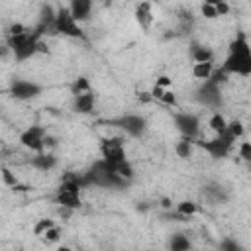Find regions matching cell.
<instances>
[{
  "mask_svg": "<svg viewBox=\"0 0 251 251\" xmlns=\"http://www.w3.org/2000/svg\"><path fill=\"white\" fill-rule=\"evenodd\" d=\"M220 73H224L226 76L227 75H239V76L251 75V45L245 33H237L235 39H231L227 47V57Z\"/></svg>",
  "mask_w": 251,
  "mask_h": 251,
  "instance_id": "1",
  "label": "cell"
},
{
  "mask_svg": "<svg viewBox=\"0 0 251 251\" xmlns=\"http://www.w3.org/2000/svg\"><path fill=\"white\" fill-rule=\"evenodd\" d=\"M39 41H41V35L35 29L25 27L24 24H12L6 37V43L18 61H27L35 57Z\"/></svg>",
  "mask_w": 251,
  "mask_h": 251,
  "instance_id": "2",
  "label": "cell"
},
{
  "mask_svg": "<svg viewBox=\"0 0 251 251\" xmlns=\"http://www.w3.org/2000/svg\"><path fill=\"white\" fill-rule=\"evenodd\" d=\"M84 186L82 176H67L63 178V182L59 184L57 192H55V200L61 206V210H69L75 212L82 206L80 200V188Z\"/></svg>",
  "mask_w": 251,
  "mask_h": 251,
  "instance_id": "3",
  "label": "cell"
},
{
  "mask_svg": "<svg viewBox=\"0 0 251 251\" xmlns=\"http://www.w3.org/2000/svg\"><path fill=\"white\" fill-rule=\"evenodd\" d=\"M82 182L84 184H96V186H110V188H116V186H124L126 180H122L106 163L98 161L94 163V167L82 176Z\"/></svg>",
  "mask_w": 251,
  "mask_h": 251,
  "instance_id": "4",
  "label": "cell"
},
{
  "mask_svg": "<svg viewBox=\"0 0 251 251\" xmlns=\"http://www.w3.org/2000/svg\"><path fill=\"white\" fill-rule=\"evenodd\" d=\"M100 155H102V163H106L110 169L118 167L120 163L127 161L126 157V147H124V137L122 135H114V137H104L100 141Z\"/></svg>",
  "mask_w": 251,
  "mask_h": 251,
  "instance_id": "5",
  "label": "cell"
},
{
  "mask_svg": "<svg viewBox=\"0 0 251 251\" xmlns=\"http://www.w3.org/2000/svg\"><path fill=\"white\" fill-rule=\"evenodd\" d=\"M53 33H61V35H67V37H73V39H80L84 37L82 29H80V24H76L69 12L67 6H59L55 10V22H53Z\"/></svg>",
  "mask_w": 251,
  "mask_h": 251,
  "instance_id": "6",
  "label": "cell"
},
{
  "mask_svg": "<svg viewBox=\"0 0 251 251\" xmlns=\"http://www.w3.org/2000/svg\"><path fill=\"white\" fill-rule=\"evenodd\" d=\"M233 143H235V139L226 131V133H222V135H216L214 139L200 141L198 145H200L212 159H224V157H227V155L231 153Z\"/></svg>",
  "mask_w": 251,
  "mask_h": 251,
  "instance_id": "7",
  "label": "cell"
},
{
  "mask_svg": "<svg viewBox=\"0 0 251 251\" xmlns=\"http://www.w3.org/2000/svg\"><path fill=\"white\" fill-rule=\"evenodd\" d=\"M45 137H47V129L39 124H33L20 133V143L33 153H43L45 151Z\"/></svg>",
  "mask_w": 251,
  "mask_h": 251,
  "instance_id": "8",
  "label": "cell"
},
{
  "mask_svg": "<svg viewBox=\"0 0 251 251\" xmlns=\"http://www.w3.org/2000/svg\"><path fill=\"white\" fill-rule=\"evenodd\" d=\"M175 126L178 129V133L186 139H196L200 133V118L192 112H176L175 114Z\"/></svg>",
  "mask_w": 251,
  "mask_h": 251,
  "instance_id": "9",
  "label": "cell"
},
{
  "mask_svg": "<svg viewBox=\"0 0 251 251\" xmlns=\"http://www.w3.org/2000/svg\"><path fill=\"white\" fill-rule=\"evenodd\" d=\"M41 90H43L41 84H37L33 80H25V78H16L10 84V94L16 100H31V98H37L41 94Z\"/></svg>",
  "mask_w": 251,
  "mask_h": 251,
  "instance_id": "10",
  "label": "cell"
},
{
  "mask_svg": "<svg viewBox=\"0 0 251 251\" xmlns=\"http://www.w3.org/2000/svg\"><path fill=\"white\" fill-rule=\"evenodd\" d=\"M112 124H116L118 127H122L131 137H141L145 133V129H147V120L143 116H139V114H126V116L114 120Z\"/></svg>",
  "mask_w": 251,
  "mask_h": 251,
  "instance_id": "11",
  "label": "cell"
},
{
  "mask_svg": "<svg viewBox=\"0 0 251 251\" xmlns=\"http://www.w3.org/2000/svg\"><path fill=\"white\" fill-rule=\"evenodd\" d=\"M133 16H135L137 25L143 31H149V27L153 25V20H155L153 18V4L151 2H139V4H135Z\"/></svg>",
  "mask_w": 251,
  "mask_h": 251,
  "instance_id": "12",
  "label": "cell"
},
{
  "mask_svg": "<svg viewBox=\"0 0 251 251\" xmlns=\"http://www.w3.org/2000/svg\"><path fill=\"white\" fill-rule=\"evenodd\" d=\"M67 8H69V12H71V16L76 24L86 22L92 14V2L90 0H73Z\"/></svg>",
  "mask_w": 251,
  "mask_h": 251,
  "instance_id": "13",
  "label": "cell"
},
{
  "mask_svg": "<svg viewBox=\"0 0 251 251\" xmlns=\"http://www.w3.org/2000/svg\"><path fill=\"white\" fill-rule=\"evenodd\" d=\"M198 98L202 104L206 106H218L222 102V96H220V86L212 84L210 80H204V86L198 90Z\"/></svg>",
  "mask_w": 251,
  "mask_h": 251,
  "instance_id": "14",
  "label": "cell"
},
{
  "mask_svg": "<svg viewBox=\"0 0 251 251\" xmlns=\"http://www.w3.org/2000/svg\"><path fill=\"white\" fill-rule=\"evenodd\" d=\"M94 104H96V96H94L92 90L73 96V110L78 112V114H90V112H94Z\"/></svg>",
  "mask_w": 251,
  "mask_h": 251,
  "instance_id": "15",
  "label": "cell"
},
{
  "mask_svg": "<svg viewBox=\"0 0 251 251\" xmlns=\"http://www.w3.org/2000/svg\"><path fill=\"white\" fill-rule=\"evenodd\" d=\"M31 167H35L37 171H51L57 167V157L51 151H43V153H35V157H31Z\"/></svg>",
  "mask_w": 251,
  "mask_h": 251,
  "instance_id": "16",
  "label": "cell"
},
{
  "mask_svg": "<svg viewBox=\"0 0 251 251\" xmlns=\"http://www.w3.org/2000/svg\"><path fill=\"white\" fill-rule=\"evenodd\" d=\"M192 59L194 63H214V51L206 45H198L194 43L192 47Z\"/></svg>",
  "mask_w": 251,
  "mask_h": 251,
  "instance_id": "17",
  "label": "cell"
},
{
  "mask_svg": "<svg viewBox=\"0 0 251 251\" xmlns=\"http://www.w3.org/2000/svg\"><path fill=\"white\" fill-rule=\"evenodd\" d=\"M169 249L171 251H190L192 249V243L188 239L186 233H175L169 241Z\"/></svg>",
  "mask_w": 251,
  "mask_h": 251,
  "instance_id": "18",
  "label": "cell"
},
{
  "mask_svg": "<svg viewBox=\"0 0 251 251\" xmlns=\"http://www.w3.org/2000/svg\"><path fill=\"white\" fill-rule=\"evenodd\" d=\"M208 126H210V129H212L216 135H222V133H226V129H227V120H226V116H224L222 112H214V114L210 116Z\"/></svg>",
  "mask_w": 251,
  "mask_h": 251,
  "instance_id": "19",
  "label": "cell"
},
{
  "mask_svg": "<svg viewBox=\"0 0 251 251\" xmlns=\"http://www.w3.org/2000/svg\"><path fill=\"white\" fill-rule=\"evenodd\" d=\"M214 73V63H194L192 65V76L198 80H208Z\"/></svg>",
  "mask_w": 251,
  "mask_h": 251,
  "instance_id": "20",
  "label": "cell"
},
{
  "mask_svg": "<svg viewBox=\"0 0 251 251\" xmlns=\"http://www.w3.org/2000/svg\"><path fill=\"white\" fill-rule=\"evenodd\" d=\"M194 145H196V141L186 139V137H180V141L175 145V151H176V155H178L180 159H188V157H192V153H194Z\"/></svg>",
  "mask_w": 251,
  "mask_h": 251,
  "instance_id": "21",
  "label": "cell"
},
{
  "mask_svg": "<svg viewBox=\"0 0 251 251\" xmlns=\"http://www.w3.org/2000/svg\"><path fill=\"white\" fill-rule=\"evenodd\" d=\"M88 90H92V86H90V80H88L86 76H78V78H75V82L71 84V94H73V96L82 94V92H88Z\"/></svg>",
  "mask_w": 251,
  "mask_h": 251,
  "instance_id": "22",
  "label": "cell"
},
{
  "mask_svg": "<svg viewBox=\"0 0 251 251\" xmlns=\"http://www.w3.org/2000/svg\"><path fill=\"white\" fill-rule=\"evenodd\" d=\"M176 212H178V216L188 218V216H194V214L198 212V206H196V202H192V200H180V202L176 204Z\"/></svg>",
  "mask_w": 251,
  "mask_h": 251,
  "instance_id": "23",
  "label": "cell"
},
{
  "mask_svg": "<svg viewBox=\"0 0 251 251\" xmlns=\"http://www.w3.org/2000/svg\"><path fill=\"white\" fill-rule=\"evenodd\" d=\"M233 139H239L241 135H243V131H245V127H243V122L241 120H231V122H227V129H226Z\"/></svg>",
  "mask_w": 251,
  "mask_h": 251,
  "instance_id": "24",
  "label": "cell"
},
{
  "mask_svg": "<svg viewBox=\"0 0 251 251\" xmlns=\"http://www.w3.org/2000/svg\"><path fill=\"white\" fill-rule=\"evenodd\" d=\"M55 226V222L53 220H49V218H43V220H39L37 224H35V227H33V233L37 235V237H41L49 227H53Z\"/></svg>",
  "mask_w": 251,
  "mask_h": 251,
  "instance_id": "25",
  "label": "cell"
},
{
  "mask_svg": "<svg viewBox=\"0 0 251 251\" xmlns=\"http://www.w3.org/2000/svg\"><path fill=\"white\" fill-rule=\"evenodd\" d=\"M0 173H2V180H4V184H6V186L16 188V186L20 184V182H18V176H16V175H14L10 169H2Z\"/></svg>",
  "mask_w": 251,
  "mask_h": 251,
  "instance_id": "26",
  "label": "cell"
},
{
  "mask_svg": "<svg viewBox=\"0 0 251 251\" xmlns=\"http://www.w3.org/2000/svg\"><path fill=\"white\" fill-rule=\"evenodd\" d=\"M59 237H61V231H59V227H57V226L49 227V229L41 235V239H43L45 243H55V241H59Z\"/></svg>",
  "mask_w": 251,
  "mask_h": 251,
  "instance_id": "27",
  "label": "cell"
},
{
  "mask_svg": "<svg viewBox=\"0 0 251 251\" xmlns=\"http://www.w3.org/2000/svg\"><path fill=\"white\" fill-rule=\"evenodd\" d=\"M200 12H202V16H204V18H208V20L218 18L216 8H214V2H204V4L200 6Z\"/></svg>",
  "mask_w": 251,
  "mask_h": 251,
  "instance_id": "28",
  "label": "cell"
},
{
  "mask_svg": "<svg viewBox=\"0 0 251 251\" xmlns=\"http://www.w3.org/2000/svg\"><path fill=\"white\" fill-rule=\"evenodd\" d=\"M239 157L243 161H251V141H241L239 143Z\"/></svg>",
  "mask_w": 251,
  "mask_h": 251,
  "instance_id": "29",
  "label": "cell"
},
{
  "mask_svg": "<svg viewBox=\"0 0 251 251\" xmlns=\"http://www.w3.org/2000/svg\"><path fill=\"white\" fill-rule=\"evenodd\" d=\"M212 2H214V8H216V14H218V16H226V14H229L231 8H229V4H227L226 0H220V2H218V0H212Z\"/></svg>",
  "mask_w": 251,
  "mask_h": 251,
  "instance_id": "30",
  "label": "cell"
},
{
  "mask_svg": "<svg viewBox=\"0 0 251 251\" xmlns=\"http://www.w3.org/2000/svg\"><path fill=\"white\" fill-rule=\"evenodd\" d=\"M159 102H163V104H167V106H176V94H175L173 90H165L163 96L159 98Z\"/></svg>",
  "mask_w": 251,
  "mask_h": 251,
  "instance_id": "31",
  "label": "cell"
},
{
  "mask_svg": "<svg viewBox=\"0 0 251 251\" xmlns=\"http://www.w3.org/2000/svg\"><path fill=\"white\" fill-rule=\"evenodd\" d=\"M220 251H241V247H239V243L233 241V239H224Z\"/></svg>",
  "mask_w": 251,
  "mask_h": 251,
  "instance_id": "32",
  "label": "cell"
},
{
  "mask_svg": "<svg viewBox=\"0 0 251 251\" xmlns=\"http://www.w3.org/2000/svg\"><path fill=\"white\" fill-rule=\"evenodd\" d=\"M173 84V78L171 76H167V75H161V76H157V80H155V86H161V88H169Z\"/></svg>",
  "mask_w": 251,
  "mask_h": 251,
  "instance_id": "33",
  "label": "cell"
},
{
  "mask_svg": "<svg viewBox=\"0 0 251 251\" xmlns=\"http://www.w3.org/2000/svg\"><path fill=\"white\" fill-rule=\"evenodd\" d=\"M137 98H139L141 102H149V100H153L149 92H139V94H137Z\"/></svg>",
  "mask_w": 251,
  "mask_h": 251,
  "instance_id": "34",
  "label": "cell"
},
{
  "mask_svg": "<svg viewBox=\"0 0 251 251\" xmlns=\"http://www.w3.org/2000/svg\"><path fill=\"white\" fill-rule=\"evenodd\" d=\"M55 251H73V249H71L69 245H59V247H57Z\"/></svg>",
  "mask_w": 251,
  "mask_h": 251,
  "instance_id": "35",
  "label": "cell"
},
{
  "mask_svg": "<svg viewBox=\"0 0 251 251\" xmlns=\"http://www.w3.org/2000/svg\"><path fill=\"white\" fill-rule=\"evenodd\" d=\"M163 206H165V208H171L173 204H171V200H169V198H163Z\"/></svg>",
  "mask_w": 251,
  "mask_h": 251,
  "instance_id": "36",
  "label": "cell"
},
{
  "mask_svg": "<svg viewBox=\"0 0 251 251\" xmlns=\"http://www.w3.org/2000/svg\"><path fill=\"white\" fill-rule=\"evenodd\" d=\"M0 59H2V51H0Z\"/></svg>",
  "mask_w": 251,
  "mask_h": 251,
  "instance_id": "37",
  "label": "cell"
}]
</instances>
